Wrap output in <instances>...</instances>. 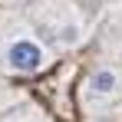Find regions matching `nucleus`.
Returning <instances> with one entry per match:
<instances>
[{
	"label": "nucleus",
	"mask_w": 122,
	"mask_h": 122,
	"mask_svg": "<svg viewBox=\"0 0 122 122\" xmlns=\"http://www.w3.org/2000/svg\"><path fill=\"white\" fill-rule=\"evenodd\" d=\"M122 96V66H99L82 82V102H112Z\"/></svg>",
	"instance_id": "nucleus-3"
},
{
	"label": "nucleus",
	"mask_w": 122,
	"mask_h": 122,
	"mask_svg": "<svg viewBox=\"0 0 122 122\" xmlns=\"http://www.w3.org/2000/svg\"><path fill=\"white\" fill-rule=\"evenodd\" d=\"M10 122H17V119H10Z\"/></svg>",
	"instance_id": "nucleus-5"
},
{
	"label": "nucleus",
	"mask_w": 122,
	"mask_h": 122,
	"mask_svg": "<svg viewBox=\"0 0 122 122\" xmlns=\"http://www.w3.org/2000/svg\"><path fill=\"white\" fill-rule=\"evenodd\" d=\"M50 63H53V53L33 30L13 26L0 36V69L3 73L33 76V73H43Z\"/></svg>",
	"instance_id": "nucleus-1"
},
{
	"label": "nucleus",
	"mask_w": 122,
	"mask_h": 122,
	"mask_svg": "<svg viewBox=\"0 0 122 122\" xmlns=\"http://www.w3.org/2000/svg\"><path fill=\"white\" fill-rule=\"evenodd\" d=\"M30 13L60 46H76L86 36V20L73 0H33Z\"/></svg>",
	"instance_id": "nucleus-2"
},
{
	"label": "nucleus",
	"mask_w": 122,
	"mask_h": 122,
	"mask_svg": "<svg viewBox=\"0 0 122 122\" xmlns=\"http://www.w3.org/2000/svg\"><path fill=\"white\" fill-rule=\"evenodd\" d=\"M0 3H20V0H0Z\"/></svg>",
	"instance_id": "nucleus-4"
}]
</instances>
